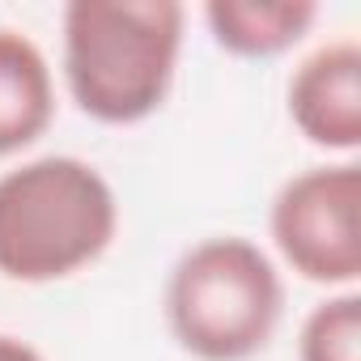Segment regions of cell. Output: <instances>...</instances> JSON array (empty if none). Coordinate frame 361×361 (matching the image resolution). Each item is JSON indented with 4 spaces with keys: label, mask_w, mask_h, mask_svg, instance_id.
<instances>
[{
    "label": "cell",
    "mask_w": 361,
    "mask_h": 361,
    "mask_svg": "<svg viewBox=\"0 0 361 361\" xmlns=\"http://www.w3.org/2000/svg\"><path fill=\"white\" fill-rule=\"evenodd\" d=\"M0 361H43V353L18 336H0Z\"/></svg>",
    "instance_id": "obj_9"
},
{
    "label": "cell",
    "mask_w": 361,
    "mask_h": 361,
    "mask_svg": "<svg viewBox=\"0 0 361 361\" xmlns=\"http://www.w3.org/2000/svg\"><path fill=\"white\" fill-rule=\"evenodd\" d=\"M119 230V204L98 166L35 157L0 174V276L22 285L64 281L90 268Z\"/></svg>",
    "instance_id": "obj_2"
},
{
    "label": "cell",
    "mask_w": 361,
    "mask_h": 361,
    "mask_svg": "<svg viewBox=\"0 0 361 361\" xmlns=\"http://www.w3.org/2000/svg\"><path fill=\"white\" fill-rule=\"evenodd\" d=\"M56 115V85L47 56L22 35L0 26V157L35 145Z\"/></svg>",
    "instance_id": "obj_6"
},
{
    "label": "cell",
    "mask_w": 361,
    "mask_h": 361,
    "mask_svg": "<svg viewBox=\"0 0 361 361\" xmlns=\"http://www.w3.org/2000/svg\"><path fill=\"white\" fill-rule=\"evenodd\" d=\"M272 243L310 285L353 289L361 276V170L357 161L314 166L276 192Z\"/></svg>",
    "instance_id": "obj_4"
},
{
    "label": "cell",
    "mask_w": 361,
    "mask_h": 361,
    "mask_svg": "<svg viewBox=\"0 0 361 361\" xmlns=\"http://www.w3.org/2000/svg\"><path fill=\"white\" fill-rule=\"evenodd\" d=\"M319 5L310 0H213L204 5V22L230 56L272 60L306 39Z\"/></svg>",
    "instance_id": "obj_7"
},
{
    "label": "cell",
    "mask_w": 361,
    "mask_h": 361,
    "mask_svg": "<svg viewBox=\"0 0 361 361\" xmlns=\"http://www.w3.org/2000/svg\"><path fill=\"white\" fill-rule=\"evenodd\" d=\"M285 285L272 259L238 234L204 238L174 264L166 319L200 361H251L276 336Z\"/></svg>",
    "instance_id": "obj_3"
},
{
    "label": "cell",
    "mask_w": 361,
    "mask_h": 361,
    "mask_svg": "<svg viewBox=\"0 0 361 361\" xmlns=\"http://www.w3.org/2000/svg\"><path fill=\"white\" fill-rule=\"evenodd\" d=\"M178 51L183 5L174 0H73L64 5V81L98 123H140L161 111Z\"/></svg>",
    "instance_id": "obj_1"
},
{
    "label": "cell",
    "mask_w": 361,
    "mask_h": 361,
    "mask_svg": "<svg viewBox=\"0 0 361 361\" xmlns=\"http://www.w3.org/2000/svg\"><path fill=\"white\" fill-rule=\"evenodd\" d=\"M289 119L327 153H353L361 145V47L353 39L323 43L298 64L289 81Z\"/></svg>",
    "instance_id": "obj_5"
},
{
    "label": "cell",
    "mask_w": 361,
    "mask_h": 361,
    "mask_svg": "<svg viewBox=\"0 0 361 361\" xmlns=\"http://www.w3.org/2000/svg\"><path fill=\"white\" fill-rule=\"evenodd\" d=\"M298 357L302 361H361V298L336 293L319 302L298 336Z\"/></svg>",
    "instance_id": "obj_8"
}]
</instances>
